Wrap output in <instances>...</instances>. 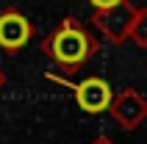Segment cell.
I'll return each instance as SVG.
<instances>
[{"label":"cell","mask_w":147,"mask_h":144,"mask_svg":"<svg viewBox=\"0 0 147 144\" xmlns=\"http://www.w3.org/2000/svg\"><path fill=\"white\" fill-rule=\"evenodd\" d=\"M45 50L50 53V58H56L58 64H64V67H78V64H83V61L89 58L92 42H89V36H86V31H83L81 25L64 22V25H61V28H58V31L47 39Z\"/></svg>","instance_id":"cell-1"},{"label":"cell","mask_w":147,"mask_h":144,"mask_svg":"<svg viewBox=\"0 0 147 144\" xmlns=\"http://www.w3.org/2000/svg\"><path fill=\"white\" fill-rule=\"evenodd\" d=\"M31 39V22L20 11H6L0 14V47L3 50H20Z\"/></svg>","instance_id":"cell-2"},{"label":"cell","mask_w":147,"mask_h":144,"mask_svg":"<svg viewBox=\"0 0 147 144\" xmlns=\"http://www.w3.org/2000/svg\"><path fill=\"white\" fill-rule=\"evenodd\" d=\"M75 100H78V105H81L83 111L100 114V111H106L108 105H111V89H108L106 80L89 78L75 89Z\"/></svg>","instance_id":"cell-3"},{"label":"cell","mask_w":147,"mask_h":144,"mask_svg":"<svg viewBox=\"0 0 147 144\" xmlns=\"http://www.w3.org/2000/svg\"><path fill=\"white\" fill-rule=\"evenodd\" d=\"M117 3H122V0H92V6H97V8H111Z\"/></svg>","instance_id":"cell-4"}]
</instances>
